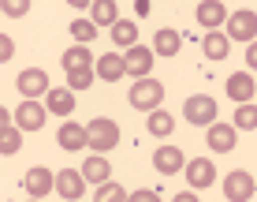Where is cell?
Returning a JSON list of instances; mask_svg holds the SVG:
<instances>
[{
    "mask_svg": "<svg viewBox=\"0 0 257 202\" xmlns=\"http://www.w3.org/2000/svg\"><path fill=\"white\" fill-rule=\"evenodd\" d=\"M246 68H257V49H253V45L246 49Z\"/></svg>",
    "mask_w": 257,
    "mask_h": 202,
    "instance_id": "e575fe53",
    "label": "cell"
},
{
    "mask_svg": "<svg viewBox=\"0 0 257 202\" xmlns=\"http://www.w3.org/2000/svg\"><path fill=\"white\" fill-rule=\"evenodd\" d=\"M64 72H67V75H75V72H93V56H90V49H86V45L67 49V52H64Z\"/></svg>",
    "mask_w": 257,
    "mask_h": 202,
    "instance_id": "d6986e66",
    "label": "cell"
},
{
    "mask_svg": "<svg viewBox=\"0 0 257 202\" xmlns=\"http://www.w3.org/2000/svg\"><path fill=\"white\" fill-rule=\"evenodd\" d=\"M52 191H60L67 202H78V198L86 195V180H82V172H78V169H60Z\"/></svg>",
    "mask_w": 257,
    "mask_h": 202,
    "instance_id": "8fae6325",
    "label": "cell"
},
{
    "mask_svg": "<svg viewBox=\"0 0 257 202\" xmlns=\"http://www.w3.org/2000/svg\"><path fill=\"white\" fill-rule=\"evenodd\" d=\"M127 202H161V195L149 191V187H142V191H127Z\"/></svg>",
    "mask_w": 257,
    "mask_h": 202,
    "instance_id": "1f68e13d",
    "label": "cell"
},
{
    "mask_svg": "<svg viewBox=\"0 0 257 202\" xmlns=\"http://www.w3.org/2000/svg\"><path fill=\"white\" fill-rule=\"evenodd\" d=\"M93 75H101L104 83H119V75H123V56H119V52H104V56L93 64Z\"/></svg>",
    "mask_w": 257,
    "mask_h": 202,
    "instance_id": "ac0fdd59",
    "label": "cell"
},
{
    "mask_svg": "<svg viewBox=\"0 0 257 202\" xmlns=\"http://www.w3.org/2000/svg\"><path fill=\"white\" fill-rule=\"evenodd\" d=\"M90 23L93 26H116L119 23V12L112 0H93L90 4Z\"/></svg>",
    "mask_w": 257,
    "mask_h": 202,
    "instance_id": "44dd1931",
    "label": "cell"
},
{
    "mask_svg": "<svg viewBox=\"0 0 257 202\" xmlns=\"http://www.w3.org/2000/svg\"><path fill=\"white\" fill-rule=\"evenodd\" d=\"M19 146H23V131L19 127H4V131H0V154H4V157L19 154Z\"/></svg>",
    "mask_w": 257,
    "mask_h": 202,
    "instance_id": "484cf974",
    "label": "cell"
},
{
    "mask_svg": "<svg viewBox=\"0 0 257 202\" xmlns=\"http://www.w3.org/2000/svg\"><path fill=\"white\" fill-rule=\"evenodd\" d=\"M172 202H198V195H194V191H183V195H175Z\"/></svg>",
    "mask_w": 257,
    "mask_h": 202,
    "instance_id": "d590c367",
    "label": "cell"
},
{
    "mask_svg": "<svg viewBox=\"0 0 257 202\" xmlns=\"http://www.w3.org/2000/svg\"><path fill=\"white\" fill-rule=\"evenodd\" d=\"M90 83H93V72H75V75H67V90L75 94V90H90Z\"/></svg>",
    "mask_w": 257,
    "mask_h": 202,
    "instance_id": "f546056e",
    "label": "cell"
},
{
    "mask_svg": "<svg viewBox=\"0 0 257 202\" xmlns=\"http://www.w3.org/2000/svg\"><path fill=\"white\" fill-rule=\"evenodd\" d=\"M15 86H19L23 101H34V98H41V94H49V75L41 72V68H26V72H19Z\"/></svg>",
    "mask_w": 257,
    "mask_h": 202,
    "instance_id": "9c48e42d",
    "label": "cell"
},
{
    "mask_svg": "<svg viewBox=\"0 0 257 202\" xmlns=\"http://www.w3.org/2000/svg\"><path fill=\"white\" fill-rule=\"evenodd\" d=\"M71 38H75L78 45H86V41L97 38V26H93L90 19H75V23H71Z\"/></svg>",
    "mask_w": 257,
    "mask_h": 202,
    "instance_id": "83f0119b",
    "label": "cell"
},
{
    "mask_svg": "<svg viewBox=\"0 0 257 202\" xmlns=\"http://www.w3.org/2000/svg\"><path fill=\"white\" fill-rule=\"evenodd\" d=\"M131 105H135L138 112H153V109H161V101H164V83H157L153 75L149 79H138V83H131Z\"/></svg>",
    "mask_w": 257,
    "mask_h": 202,
    "instance_id": "7a4b0ae2",
    "label": "cell"
},
{
    "mask_svg": "<svg viewBox=\"0 0 257 202\" xmlns=\"http://www.w3.org/2000/svg\"><path fill=\"white\" fill-rule=\"evenodd\" d=\"M45 116H49L45 105H38V101H23L19 109H12V120H15V127H19L23 135L26 131H41L45 127Z\"/></svg>",
    "mask_w": 257,
    "mask_h": 202,
    "instance_id": "5b68a950",
    "label": "cell"
},
{
    "mask_svg": "<svg viewBox=\"0 0 257 202\" xmlns=\"http://www.w3.org/2000/svg\"><path fill=\"white\" fill-rule=\"evenodd\" d=\"M86 143H90L93 154L104 157L108 150H116V146H119V124H116V120H108V116L90 120V127H86Z\"/></svg>",
    "mask_w": 257,
    "mask_h": 202,
    "instance_id": "6da1fadb",
    "label": "cell"
},
{
    "mask_svg": "<svg viewBox=\"0 0 257 202\" xmlns=\"http://www.w3.org/2000/svg\"><path fill=\"white\" fill-rule=\"evenodd\" d=\"M253 90H257V83H253L250 72H235L231 79H227V98H231L235 105H250Z\"/></svg>",
    "mask_w": 257,
    "mask_h": 202,
    "instance_id": "7c38bea8",
    "label": "cell"
},
{
    "mask_svg": "<svg viewBox=\"0 0 257 202\" xmlns=\"http://www.w3.org/2000/svg\"><path fill=\"white\" fill-rule=\"evenodd\" d=\"M0 12L12 15V19H23V15L30 12V4H26V0H4V4H0Z\"/></svg>",
    "mask_w": 257,
    "mask_h": 202,
    "instance_id": "4dcf8cb0",
    "label": "cell"
},
{
    "mask_svg": "<svg viewBox=\"0 0 257 202\" xmlns=\"http://www.w3.org/2000/svg\"><path fill=\"white\" fill-rule=\"evenodd\" d=\"M231 127H238V131H253V127H257V109H253V101H250V105H238Z\"/></svg>",
    "mask_w": 257,
    "mask_h": 202,
    "instance_id": "4316f807",
    "label": "cell"
},
{
    "mask_svg": "<svg viewBox=\"0 0 257 202\" xmlns=\"http://www.w3.org/2000/svg\"><path fill=\"white\" fill-rule=\"evenodd\" d=\"M78 172H82L86 183H97V187H101V183H108V176H112V165H108V157L93 154V157H86V165Z\"/></svg>",
    "mask_w": 257,
    "mask_h": 202,
    "instance_id": "5bb4252c",
    "label": "cell"
},
{
    "mask_svg": "<svg viewBox=\"0 0 257 202\" xmlns=\"http://www.w3.org/2000/svg\"><path fill=\"white\" fill-rule=\"evenodd\" d=\"M93 202H127V191L119 187V183H101V187H97V198Z\"/></svg>",
    "mask_w": 257,
    "mask_h": 202,
    "instance_id": "f1b7e54d",
    "label": "cell"
},
{
    "mask_svg": "<svg viewBox=\"0 0 257 202\" xmlns=\"http://www.w3.org/2000/svg\"><path fill=\"white\" fill-rule=\"evenodd\" d=\"M183 169H187V183L194 191H205V187H212V180H216V165H212L209 157H194Z\"/></svg>",
    "mask_w": 257,
    "mask_h": 202,
    "instance_id": "30bf717a",
    "label": "cell"
},
{
    "mask_svg": "<svg viewBox=\"0 0 257 202\" xmlns=\"http://www.w3.org/2000/svg\"><path fill=\"white\" fill-rule=\"evenodd\" d=\"M23 183H26V195H30V198H45L49 191H52V183H56V172H49V169H30Z\"/></svg>",
    "mask_w": 257,
    "mask_h": 202,
    "instance_id": "4fadbf2b",
    "label": "cell"
},
{
    "mask_svg": "<svg viewBox=\"0 0 257 202\" xmlns=\"http://www.w3.org/2000/svg\"><path fill=\"white\" fill-rule=\"evenodd\" d=\"M153 72V52L146 45H131L123 52V75H135V79H149Z\"/></svg>",
    "mask_w": 257,
    "mask_h": 202,
    "instance_id": "52a82bcc",
    "label": "cell"
},
{
    "mask_svg": "<svg viewBox=\"0 0 257 202\" xmlns=\"http://www.w3.org/2000/svg\"><path fill=\"white\" fill-rule=\"evenodd\" d=\"M224 19H227V8L220 4V0H205V4H198V23L205 26V34L216 30Z\"/></svg>",
    "mask_w": 257,
    "mask_h": 202,
    "instance_id": "e0dca14e",
    "label": "cell"
},
{
    "mask_svg": "<svg viewBox=\"0 0 257 202\" xmlns=\"http://www.w3.org/2000/svg\"><path fill=\"white\" fill-rule=\"evenodd\" d=\"M224 23H227V34H224L227 41H253V34H257V15L250 12V8L227 15Z\"/></svg>",
    "mask_w": 257,
    "mask_h": 202,
    "instance_id": "277c9868",
    "label": "cell"
},
{
    "mask_svg": "<svg viewBox=\"0 0 257 202\" xmlns=\"http://www.w3.org/2000/svg\"><path fill=\"white\" fill-rule=\"evenodd\" d=\"M112 41H116V49H131V45H138V23L119 19L116 26H112Z\"/></svg>",
    "mask_w": 257,
    "mask_h": 202,
    "instance_id": "603a6c76",
    "label": "cell"
},
{
    "mask_svg": "<svg viewBox=\"0 0 257 202\" xmlns=\"http://www.w3.org/2000/svg\"><path fill=\"white\" fill-rule=\"evenodd\" d=\"M146 124H149V135H157V139H164V135H172V127H175V116L172 112H164V109H153V112H146Z\"/></svg>",
    "mask_w": 257,
    "mask_h": 202,
    "instance_id": "cb8c5ba5",
    "label": "cell"
},
{
    "mask_svg": "<svg viewBox=\"0 0 257 202\" xmlns=\"http://www.w3.org/2000/svg\"><path fill=\"white\" fill-rule=\"evenodd\" d=\"M12 56H15V41L8 38V34H0V64H8Z\"/></svg>",
    "mask_w": 257,
    "mask_h": 202,
    "instance_id": "d6a6232c",
    "label": "cell"
},
{
    "mask_svg": "<svg viewBox=\"0 0 257 202\" xmlns=\"http://www.w3.org/2000/svg\"><path fill=\"white\" fill-rule=\"evenodd\" d=\"M224 198H227V202H250V198H253V176H250L246 169L227 172V180H224Z\"/></svg>",
    "mask_w": 257,
    "mask_h": 202,
    "instance_id": "8992f818",
    "label": "cell"
},
{
    "mask_svg": "<svg viewBox=\"0 0 257 202\" xmlns=\"http://www.w3.org/2000/svg\"><path fill=\"white\" fill-rule=\"evenodd\" d=\"M45 112L71 116V112H75V94H71V90H60V86H49V94H45Z\"/></svg>",
    "mask_w": 257,
    "mask_h": 202,
    "instance_id": "2e32d148",
    "label": "cell"
},
{
    "mask_svg": "<svg viewBox=\"0 0 257 202\" xmlns=\"http://www.w3.org/2000/svg\"><path fill=\"white\" fill-rule=\"evenodd\" d=\"M4 127H12V109H4V105H0V131Z\"/></svg>",
    "mask_w": 257,
    "mask_h": 202,
    "instance_id": "836d02e7",
    "label": "cell"
},
{
    "mask_svg": "<svg viewBox=\"0 0 257 202\" xmlns=\"http://www.w3.org/2000/svg\"><path fill=\"white\" fill-rule=\"evenodd\" d=\"M56 143L64 146V150H82V146H86V127H82V124H71V120H67V124L60 127Z\"/></svg>",
    "mask_w": 257,
    "mask_h": 202,
    "instance_id": "7402d4cb",
    "label": "cell"
},
{
    "mask_svg": "<svg viewBox=\"0 0 257 202\" xmlns=\"http://www.w3.org/2000/svg\"><path fill=\"white\" fill-rule=\"evenodd\" d=\"M30 202H41V198H30Z\"/></svg>",
    "mask_w": 257,
    "mask_h": 202,
    "instance_id": "8d00e7d4",
    "label": "cell"
},
{
    "mask_svg": "<svg viewBox=\"0 0 257 202\" xmlns=\"http://www.w3.org/2000/svg\"><path fill=\"white\" fill-rule=\"evenodd\" d=\"M201 49H205V56H209V60H224V56H227V49H231V41H227L220 30H209V34H205V41H201Z\"/></svg>",
    "mask_w": 257,
    "mask_h": 202,
    "instance_id": "d4e9b609",
    "label": "cell"
},
{
    "mask_svg": "<svg viewBox=\"0 0 257 202\" xmlns=\"http://www.w3.org/2000/svg\"><path fill=\"white\" fill-rule=\"evenodd\" d=\"M209 146H212L216 154L235 150V127H231V124H209Z\"/></svg>",
    "mask_w": 257,
    "mask_h": 202,
    "instance_id": "ffe728a7",
    "label": "cell"
},
{
    "mask_svg": "<svg viewBox=\"0 0 257 202\" xmlns=\"http://www.w3.org/2000/svg\"><path fill=\"white\" fill-rule=\"evenodd\" d=\"M179 49H183V34H179V30L164 26V30L153 34V56H175Z\"/></svg>",
    "mask_w": 257,
    "mask_h": 202,
    "instance_id": "9a60e30c",
    "label": "cell"
},
{
    "mask_svg": "<svg viewBox=\"0 0 257 202\" xmlns=\"http://www.w3.org/2000/svg\"><path fill=\"white\" fill-rule=\"evenodd\" d=\"M183 116H187V124H194V127H209V124H216V101H212L209 94H194V98H187V105H183Z\"/></svg>",
    "mask_w": 257,
    "mask_h": 202,
    "instance_id": "3957f363",
    "label": "cell"
},
{
    "mask_svg": "<svg viewBox=\"0 0 257 202\" xmlns=\"http://www.w3.org/2000/svg\"><path fill=\"white\" fill-rule=\"evenodd\" d=\"M183 165H187V157H183L179 146L164 143V146L153 150V169L161 172V176H175V172H183Z\"/></svg>",
    "mask_w": 257,
    "mask_h": 202,
    "instance_id": "ba28073f",
    "label": "cell"
}]
</instances>
